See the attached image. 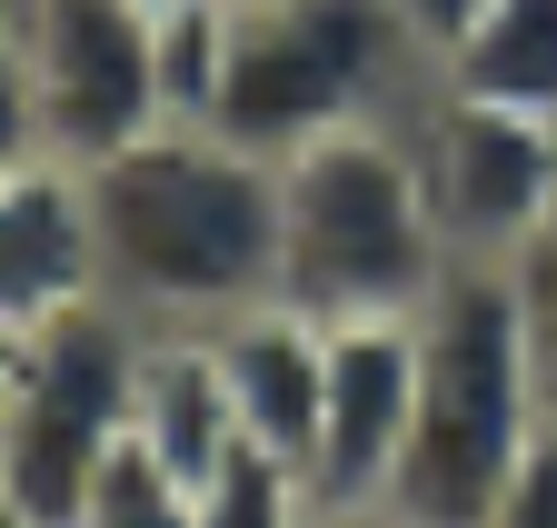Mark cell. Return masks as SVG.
<instances>
[{
  "mask_svg": "<svg viewBox=\"0 0 557 528\" xmlns=\"http://www.w3.org/2000/svg\"><path fill=\"white\" fill-rule=\"evenodd\" d=\"M100 299L139 329H220L278 290V150L230 140L220 120H160L81 160Z\"/></svg>",
  "mask_w": 557,
  "mask_h": 528,
  "instance_id": "6da1fadb",
  "label": "cell"
},
{
  "mask_svg": "<svg viewBox=\"0 0 557 528\" xmlns=\"http://www.w3.org/2000/svg\"><path fill=\"white\" fill-rule=\"evenodd\" d=\"M448 270L458 259H448V230L429 210V180H418L408 110L348 120V130H319V140L278 150V290L269 299L309 309L319 329L408 319L438 299Z\"/></svg>",
  "mask_w": 557,
  "mask_h": 528,
  "instance_id": "7a4b0ae2",
  "label": "cell"
},
{
  "mask_svg": "<svg viewBox=\"0 0 557 528\" xmlns=\"http://www.w3.org/2000/svg\"><path fill=\"white\" fill-rule=\"evenodd\" d=\"M537 419L547 409L528 379L508 270H448L438 299L418 309V400H408L388 508H408L418 528H478V508L498 499Z\"/></svg>",
  "mask_w": 557,
  "mask_h": 528,
  "instance_id": "3957f363",
  "label": "cell"
},
{
  "mask_svg": "<svg viewBox=\"0 0 557 528\" xmlns=\"http://www.w3.org/2000/svg\"><path fill=\"white\" fill-rule=\"evenodd\" d=\"M429 90L388 0H230L220 11V81L209 120L249 150H299L319 130L388 120Z\"/></svg>",
  "mask_w": 557,
  "mask_h": 528,
  "instance_id": "277c9868",
  "label": "cell"
},
{
  "mask_svg": "<svg viewBox=\"0 0 557 528\" xmlns=\"http://www.w3.org/2000/svg\"><path fill=\"white\" fill-rule=\"evenodd\" d=\"M139 400V319L120 299H81L40 329H21V379L11 419H0V479L21 489L40 528H70L81 489L100 479V458L129 439Z\"/></svg>",
  "mask_w": 557,
  "mask_h": 528,
  "instance_id": "5b68a950",
  "label": "cell"
},
{
  "mask_svg": "<svg viewBox=\"0 0 557 528\" xmlns=\"http://www.w3.org/2000/svg\"><path fill=\"white\" fill-rule=\"evenodd\" d=\"M408 140H418V180H429V210L458 270H508L518 240L557 210V120L537 110L429 81L408 100Z\"/></svg>",
  "mask_w": 557,
  "mask_h": 528,
  "instance_id": "8992f818",
  "label": "cell"
},
{
  "mask_svg": "<svg viewBox=\"0 0 557 528\" xmlns=\"http://www.w3.org/2000/svg\"><path fill=\"white\" fill-rule=\"evenodd\" d=\"M21 60L40 90V140L50 160H100L120 140L170 120L160 71V0H21Z\"/></svg>",
  "mask_w": 557,
  "mask_h": 528,
  "instance_id": "52a82bcc",
  "label": "cell"
},
{
  "mask_svg": "<svg viewBox=\"0 0 557 528\" xmlns=\"http://www.w3.org/2000/svg\"><path fill=\"white\" fill-rule=\"evenodd\" d=\"M408 400H418V309L408 319H338L319 449H309V508H369L398 489Z\"/></svg>",
  "mask_w": 557,
  "mask_h": 528,
  "instance_id": "ba28073f",
  "label": "cell"
},
{
  "mask_svg": "<svg viewBox=\"0 0 557 528\" xmlns=\"http://www.w3.org/2000/svg\"><path fill=\"white\" fill-rule=\"evenodd\" d=\"M230 379V419L239 439H259L269 458H289L309 479V449H319V400H329V329L289 299H249L209 329Z\"/></svg>",
  "mask_w": 557,
  "mask_h": 528,
  "instance_id": "9c48e42d",
  "label": "cell"
},
{
  "mask_svg": "<svg viewBox=\"0 0 557 528\" xmlns=\"http://www.w3.org/2000/svg\"><path fill=\"white\" fill-rule=\"evenodd\" d=\"M100 299V249H90V189L70 160L0 170V329H40L60 309Z\"/></svg>",
  "mask_w": 557,
  "mask_h": 528,
  "instance_id": "30bf717a",
  "label": "cell"
},
{
  "mask_svg": "<svg viewBox=\"0 0 557 528\" xmlns=\"http://www.w3.org/2000/svg\"><path fill=\"white\" fill-rule=\"evenodd\" d=\"M129 439L150 449V458H170L189 489L230 458L239 419H230V379H220L209 329H139V400H129Z\"/></svg>",
  "mask_w": 557,
  "mask_h": 528,
  "instance_id": "8fae6325",
  "label": "cell"
},
{
  "mask_svg": "<svg viewBox=\"0 0 557 528\" xmlns=\"http://www.w3.org/2000/svg\"><path fill=\"white\" fill-rule=\"evenodd\" d=\"M429 81L557 120V0H487V11L468 21V40L438 60Z\"/></svg>",
  "mask_w": 557,
  "mask_h": 528,
  "instance_id": "7c38bea8",
  "label": "cell"
},
{
  "mask_svg": "<svg viewBox=\"0 0 557 528\" xmlns=\"http://www.w3.org/2000/svg\"><path fill=\"white\" fill-rule=\"evenodd\" d=\"M70 528H199V489L170 469V458H150L139 439H120L100 458V479L81 489Z\"/></svg>",
  "mask_w": 557,
  "mask_h": 528,
  "instance_id": "4fadbf2b",
  "label": "cell"
},
{
  "mask_svg": "<svg viewBox=\"0 0 557 528\" xmlns=\"http://www.w3.org/2000/svg\"><path fill=\"white\" fill-rule=\"evenodd\" d=\"M199 528H309V479L259 439H230V458L199 479Z\"/></svg>",
  "mask_w": 557,
  "mask_h": 528,
  "instance_id": "5bb4252c",
  "label": "cell"
},
{
  "mask_svg": "<svg viewBox=\"0 0 557 528\" xmlns=\"http://www.w3.org/2000/svg\"><path fill=\"white\" fill-rule=\"evenodd\" d=\"M508 299H518V340H528L537 409L557 419V210L518 240V259H508Z\"/></svg>",
  "mask_w": 557,
  "mask_h": 528,
  "instance_id": "9a60e30c",
  "label": "cell"
},
{
  "mask_svg": "<svg viewBox=\"0 0 557 528\" xmlns=\"http://www.w3.org/2000/svg\"><path fill=\"white\" fill-rule=\"evenodd\" d=\"M478 528H557V419H537V439L518 449L498 499L478 508Z\"/></svg>",
  "mask_w": 557,
  "mask_h": 528,
  "instance_id": "2e32d148",
  "label": "cell"
},
{
  "mask_svg": "<svg viewBox=\"0 0 557 528\" xmlns=\"http://www.w3.org/2000/svg\"><path fill=\"white\" fill-rule=\"evenodd\" d=\"M21 160H50V140H40V90H30L21 30L0 21V170H21Z\"/></svg>",
  "mask_w": 557,
  "mask_h": 528,
  "instance_id": "e0dca14e",
  "label": "cell"
},
{
  "mask_svg": "<svg viewBox=\"0 0 557 528\" xmlns=\"http://www.w3.org/2000/svg\"><path fill=\"white\" fill-rule=\"evenodd\" d=\"M478 11H487V0H388V21L408 30V50L429 60V71H438V60L468 40V21H478Z\"/></svg>",
  "mask_w": 557,
  "mask_h": 528,
  "instance_id": "ac0fdd59",
  "label": "cell"
},
{
  "mask_svg": "<svg viewBox=\"0 0 557 528\" xmlns=\"http://www.w3.org/2000/svg\"><path fill=\"white\" fill-rule=\"evenodd\" d=\"M309 528H418V518L388 508V499H369V508H309Z\"/></svg>",
  "mask_w": 557,
  "mask_h": 528,
  "instance_id": "d6986e66",
  "label": "cell"
},
{
  "mask_svg": "<svg viewBox=\"0 0 557 528\" xmlns=\"http://www.w3.org/2000/svg\"><path fill=\"white\" fill-rule=\"evenodd\" d=\"M11 379H21V329H0V419H11Z\"/></svg>",
  "mask_w": 557,
  "mask_h": 528,
  "instance_id": "ffe728a7",
  "label": "cell"
},
{
  "mask_svg": "<svg viewBox=\"0 0 557 528\" xmlns=\"http://www.w3.org/2000/svg\"><path fill=\"white\" fill-rule=\"evenodd\" d=\"M0 528H40V518L21 508V489H11V479H0Z\"/></svg>",
  "mask_w": 557,
  "mask_h": 528,
  "instance_id": "44dd1931",
  "label": "cell"
},
{
  "mask_svg": "<svg viewBox=\"0 0 557 528\" xmlns=\"http://www.w3.org/2000/svg\"><path fill=\"white\" fill-rule=\"evenodd\" d=\"M0 21H21V0H0Z\"/></svg>",
  "mask_w": 557,
  "mask_h": 528,
  "instance_id": "7402d4cb",
  "label": "cell"
}]
</instances>
